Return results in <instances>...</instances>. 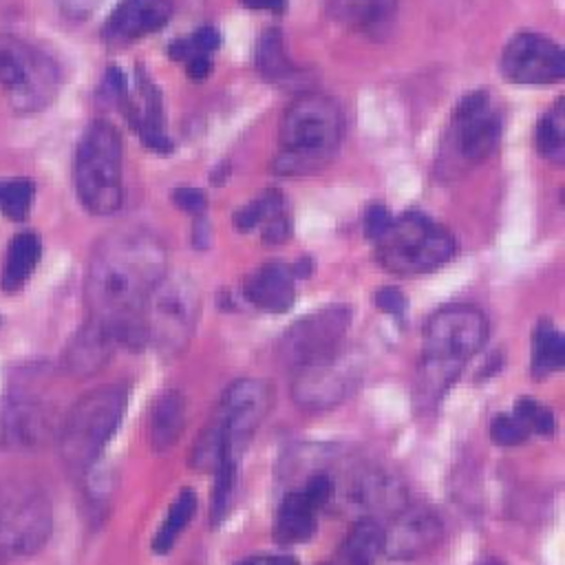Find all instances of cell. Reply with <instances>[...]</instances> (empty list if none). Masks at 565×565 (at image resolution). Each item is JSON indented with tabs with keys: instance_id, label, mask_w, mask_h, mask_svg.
Wrapping results in <instances>:
<instances>
[{
	"instance_id": "cell-23",
	"label": "cell",
	"mask_w": 565,
	"mask_h": 565,
	"mask_svg": "<svg viewBox=\"0 0 565 565\" xmlns=\"http://www.w3.org/2000/svg\"><path fill=\"white\" fill-rule=\"evenodd\" d=\"M115 338L102 329L99 324L90 322L73 342L71 351H68V366L75 373H95L106 360L108 353L115 347Z\"/></svg>"
},
{
	"instance_id": "cell-11",
	"label": "cell",
	"mask_w": 565,
	"mask_h": 565,
	"mask_svg": "<svg viewBox=\"0 0 565 565\" xmlns=\"http://www.w3.org/2000/svg\"><path fill=\"white\" fill-rule=\"evenodd\" d=\"M351 322L344 305H331L294 322L280 338V358L291 371H300L342 353Z\"/></svg>"
},
{
	"instance_id": "cell-24",
	"label": "cell",
	"mask_w": 565,
	"mask_h": 565,
	"mask_svg": "<svg viewBox=\"0 0 565 565\" xmlns=\"http://www.w3.org/2000/svg\"><path fill=\"white\" fill-rule=\"evenodd\" d=\"M183 422H185V406L179 393H166L159 397V402L154 404L152 413H150V441L157 450H166L170 448L181 430H183Z\"/></svg>"
},
{
	"instance_id": "cell-18",
	"label": "cell",
	"mask_w": 565,
	"mask_h": 565,
	"mask_svg": "<svg viewBox=\"0 0 565 565\" xmlns=\"http://www.w3.org/2000/svg\"><path fill=\"white\" fill-rule=\"evenodd\" d=\"M327 7L338 24L369 38L386 35L397 13V0H327Z\"/></svg>"
},
{
	"instance_id": "cell-10",
	"label": "cell",
	"mask_w": 565,
	"mask_h": 565,
	"mask_svg": "<svg viewBox=\"0 0 565 565\" xmlns=\"http://www.w3.org/2000/svg\"><path fill=\"white\" fill-rule=\"evenodd\" d=\"M51 534V505L24 481L0 483V565L38 552Z\"/></svg>"
},
{
	"instance_id": "cell-15",
	"label": "cell",
	"mask_w": 565,
	"mask_h": 565,
	"mask_svg": "<svg viewBox=\"0 0 565 565\" xmlns=\"http://www.w3.org/2000/svg\"><path fill=\"white\" fill-rule=\"evenodd\" d=\"M358 377L360 371L340 353L333 360L294 371L291 397L302 408H333L355 388Z\"/></svg>"
},
{
	"instance_id": "cell-27",
	"label": "cell",
	"mask_w": 565,
	"mask_h": 565,
	"mask_svg": "<svg viewBox=\"0 0 565 565\" xmlns=\"http://www.w3.org/2000/svg\"><path fill=\"white\" fill-rule=\"evenodd\" d=\"M536 148L539 152L554 163L565 159V102L558 99L536 126Z\"/></svg>"
},
{
	"instance_id": "cell-30",
	"label": "cell",
	"mask_w": 565,
	"mask_h": 565,
	"mask_svg": "<svg viewBox=\"0 0 565 565\" xmlns=\"http://www.w3.org/2000/svg\"><path fill=\"white\" fill-rule=\"evenodd\" d=\"M530 428L525 422L512 411V413H499L490 422V437L499 446H516L523 444L530 437Z\"/></svg>"
},
{
	"instance_id": "cell-37",
	"label": "cell",
	"mask_w": 565,
	"mask_h": 565,
	"mask_svg": "<svg viewBox=\"0 0 565 565\" xmlns=\"http://www.w3.org/2000/svg\"><path fill=\"white\" fill-rule=\"evenodd\" d=\"M185 66H188V75L192 79H203L212 71V60H210V55H196V57L188 60Z\"/></svg>"
},
{
	"instance_id": "cell-1",
	"label": "cell",
	"mask_w": 565,
	"mask_h": 565,
	"mask_svg": "<svg viewBox=\"0 0 565 565\" xmlns=\"http://www.w3.org/2000/svg\"><path fill=\"white\" fill-rule=\"evenodd\" d=\"M166 247L146 230H121L93 252L86 271L90 322L106 329L117 344H141V307L166 274Z\"/></svg>"
},
{
	"instance_id": "cell-25",
	"label": "cell",
	"mask_w": 565,
	"mask_h": 565,
	"mask_svg": "<svg viewBox=\"0 0 565 565\" xmlns=\"http://www.w3.org/2000/svg\"><path fill=\"white\" fill-rule=\"evenodd\" d=\"M194 512H196V494L192 490H181L177 494V499L170 503L168 514L152 539V552L154 554L170 552L172 545L177 543V539L181 536V532L192 521Z\"/></svg>"
},
{
	"instance_id": "cell-13",
	"label": "cell",
	"mask_w": 565,
	"mask_h": 565,
	"mask_svg": "<svg viewBox=\"0 0 565 565\" xmlns=\"http://www.w3.org/2000/svg\"><path fill=\"white\" fill-rule=\"evenodd\" d=\"M501 73L512 84H556L565 77V55L563 49L545 35L519 33L501 53Z\"/></svg>"
},
{
	"instance_id": "cell-7",
	"label": "cell",
	"mask_w": 565,
	"mask_h": 565,
	"mask_svg": "<svg viewBox=\"0 0 565 565\" xmlns=\"http://www.w3.org/2000/svg\"><path fill=\"white\" fill-rule=\"evenodd\" d=\"M124 411L126 391L121 386H102L75 402L60 435L62 459L71 470L84 472L93 466L117 430Z\"/></svg>"
},
{
	"instance_id": "cell-14",
	"label": "cell",
	"mask_w": 565,
	"mask_h": 565,
	"mask_svg": "<svg viewBox=\"0 0 565 565\" xmlns=\"http://www.w3.org/2000/svg\"><path fill=\"white\" fill-rule=\"evenodd\" d=\"M444 536L441 516L424 503L399 508L384 530V554L393 561H415L430 554Z\"/></svg>"
},
{
	"instance_id": "cell-6",
	"label": "cell",
	"mask_w": 565,
	"mask_h": 565,
	"mask_svg": "<svg viewBox=\"0 0 565 565\" xmlns=\"http://www.w3.org/2000/svg\"><path fill=\"white\" fill-rule=\"evenodd\" d=\"M201 316V291L185 274L166 271L148 294L139 324L143 340L161 353H181L194 335Z\"/></svg>"
},
{
	"instance_id": "cell-36",
	"label": "cell",
	"mask_w": 565,
	"mask_h": 565,
	"mask_svg": "<svg viewBox=\"0 0 565 565\" xmlns=\"http://www.w3.org/2000/svg\"><path fill=\"white\" fill-rule=\"evenodd\" d=\"M234 565H298V561L289 554H256V556L243 558Z\"/></svg>"
},
{
	"instance_id": "cell-4",
	"label": "cell",
	"mask_w": 565,
	"mask_h": 565,
	"mask_svg": "<svg viewBox=\"0 0 565 565\" xmlns=\"http://www.w3.org/2000/svg\"><path fill=\"white\" fill-rule=\"evenodd\" d=\"M121 137L104 119L88 124L75 152L77 199L90 214H113L124 201Z\"/></svg>"
},
{
	"instance_id": "cell-19",
	"label": "cell",
	"mask_w": 565,
	"mask_h": 565,
	"mask_svg": "<svg viewBox=\"0 0 565 565\" xmlns=\"http://www.w3.org/2000/svg\"><path fill=\"white\" fill-rule=\"evenodd\" d=\"M322 508L300 488L287 492L274 516V541L278 545L305 543L316 530V514Z\"/></svg>"
},
{
	"instance_id": "cell-29",
	"label": "cell",
	"mask_w": 565,
	"mask_h": 565,
	"mask_svg": "<svg viewBox=\"0 0 565 565\" xmlns=\"http://www.w3.org/2000/svg\"><path fill=\"white\" fill-rule=\"evenodd\" d=\"M33 194L35 188L29 179L0 181V212L11 221H24L31 210Z\"/></svg>"
},
{
	"instance_id": "cell-5",
	"label": "cell",
	"mask_w": 565,
	"mask_h": 565,
	"mask_svg": "<svg viewBox=\"0 0 565 565\" xmlns=\"http://www.w3.org/2000/svg\"><path fill=\"white\" fill-rule=\"evenodd\" d=\"M455 252V236L422 212L391 218L388 227L375 238L377 263L397 276L428 274L446 265Z\"/></svg>"
},
{
	"instance_id": "cell-35",
	"label": "cell",
	"mask_w": 565,
	"mask_h": 565,
	"mask_svg": "<svg viewBox=\"0 0 565 565\" xmlns=\"http://www.w3.org/2000/svg\"><path fill=\"white\" fill-rule=\"evenodd\" d=\"M104 0H57L62 13L71 20H84L88 18Z\"/></svg>"
},
{
	"instance_id": "cell-38",
	"label": "cell",
	"mask_w": 565,
	"mask_h": 565,
	"mask_svg": "<svg viewBox=\"0 0 565 565\" xmlns=\"http://www.w3.org/2000/svg\"><path fill=\"white\" fill-rule=\"evenodd\" d=\"M243 7L247 9H258V11H282L287 0H241Z\"/></svg>"
},
{
	"instance_id": "cell-39",
	"label": "cell",
	"mask_w": 565,
	"mask_h": 565,
	"mask_svg": "<svg viewBox=\"0 0 565 565\" xmlns=\"http://www.w3.org/2000/svg\"><path fill=\"white\" fill-rule=\"evenodd\" d=\"M477 565H505V563H501V561H497V558H483V561H479Z\"/></svg>"
},
{
	"instance_id": "cell-34",
	"label": "cell",
	"mask_w": 565,
	"mask_h": 565,
	"mask_svg": "<svg viewBox=\"0 0 565 565\" xmlns=\"http://www.w3.org/2000/svg\"><path fill=\"white\" fill-rule=\"evenodd\" d=\"M391 223V214L384 205H371L364 216V232L371 241H375Z\"/></svg>"
},
{
	"instance_id": "cell-9",
	"label": "cell",
	"mask_w": 565,
	"mask_h": 565,
	"mask_svg": "<svg viewBox=\"0 0 565 565\" xmlns=\"http://www.w3.org/2000/svg\"><path fill=\"white\" fill-rule=\"evenodd\" d=\"M0 88L13 110H42L60 90V66L38 46L0 33Z\"/></svg>"
},
{
	"instance_id": "cell-26",
	"label": "cell",
	"mask_w": 565,
	"mask_h": 565,
	"mask_svg": "<svg viewBox=\"0 0 565 565\" xmlns=\"http://www.w3.org/2000/svg\"><path fill=\"white\" fill-rule=\"evenodd\" d=\"M565 362V342L561 331L552 322H541L534 331V353L532 371L536 377H545L563 369Z\"/></svg>"
},
{
	"instance_id": "cell-8",
	"label": "cell",
	"mask_w": 565,
	"mask_h": 565,
	"mask_svg": "<svg viewBox=\"0 0 565 565\" xmlns=\"http://www.w3.org/2000/svg\"><path fill=\"white\" fill-rule=\"evenodd\" d=\"M501 137V117L486 90H472L455 106L444 137L439 168L446 177H457L488 159Z\"/></svg>"
},
{
	"instance_id": "cell-32",
	"label": "cell",
	"mask_w": 565,
	"mask_h": 565,
	"mask_svg": "<svg viewBox=\"0 0 565 565\" xmlns=\"http://www.w3.org/2000/svg\"><path fill=\"white\" fill-rule=\"evenodd\" d=\"M375 305L384 311V313H391L395 316L397 320L404 316L406 311V298L404 294L397 289V287H382L377 294H375Z\"/></svg>"
},
{
	"instance_id": "cell-20",
	"label": "cell",
	"mask_w": 565,
	"mask_h": 565,
	"mask_svg": "<svg viewBox=\"0 0 565 565\" xmlns=\"http://www.w3.org/2000/svg\"><path fill=\"white\" fill-rule=\"evenodd\" d=\"M353 501L360 503L366 510L373 512H397L404 508L406 501V490L404 486L391 477L388 472L382 470H366L362 472L355 483H353Z\"/></svg>"
},
{
	"instance_id": "cell-2",
	"label": "cell",
	"mask_w": 565,
	"mask_h": 565,
	"mask_svg": "<svg viewBox=\"0 0 565 565\" xmlns=\"http://www.w3.org/2000/svg\"><path fill=\"white\" fill-rule=\"evenodd\" d=\"M486 340L488 318L479 307L452 302L435 311L424 327L415 404L433 408Z\"/></svg>"
},
{
	"instance_id": "cell-3",
	"label": "cell",
	"mask_w": 565,
	"mask_h": 565,
	"mask_svg": "<svg viewBox=\"0 0 565 565\" xmlns=\"http://www.w3.org/2000/svg\"><path fill=\"white\" fill-rule=\"evenodd\" d=\"M344 117L335 99L302 93L282 115L274 170L282 177H307L324 168L338 152Z\"/></svg>"
},
{
	"instance_id": "cell-31",
	"label": "cell",
	"mask_w": 565,
	"mask_h": 565,
	"mask_svg": "<svg viewBox=\"0 0 565 565\" xmlns=\"http://www.w3.org/2000/svg\"><path fill=\"white\" fill-rule=\"evenodd\" d=\"M514 413L525 422V426L530 428V433H541L547 435L554 430V415L547 406L539 404L532 397H523L516 402Z\"/></svg>"
},
{
	"instance_id": "cell-22",
	"label": "cell",
	"mask_w": 565,
	"mask_h": 565,
	"mask_svg": "<svg viewBox=\"0 0 565 565\" xmlns=\"http://www.w3.org/2000/svg\"><path fill=\"white\" fill-rule=\"evenodd\" d=\"M42 258V241L33 232H20L11 238L4 267H2V287L7 291L20 289L29 276L35 271Z\"/></svg>"
},
{
	"instance_id": "cell-21",
	"label": "cell",
	"mask_w": 565,
	"mask_h": 565,
	"mask_svg": "<svg viewBox=\"0 0 565 565\" xmlns=\"http://www.w3.org/2000/svg\"><path fill=\"white\" fill-rule=\"evenodd\" d=\"M384 554V527L373 516H360L347 532L333 565H375Z\"/></svg>"
},
{
	"instance_id": "cell-16",
	"label": "cell",
	"mask_w": 565,
	"mask_h": 565,
	"mask_svg": "<svg viewBox=\"0 0 565 565\" xmlns=\"http://www.w3.org/2000/svg\"><path fill=\"white\" fill-rule=\"evenodd\" d=\"M170 15L172 0H121L108 15L102 35L108 44H128L163 29Z\"/></svg>"
},
{
	"instance_id": "cell-17",
	"label": "cell",
	"mask_w": 565,
	"mask_h": 565,
	"mask_svg": "<svg viewBox=\"0 0 565 565\" xmlns=\"http://www.w3.org/2000/svg\"><path fill=\"white\" fill-rule=\"evenodd\" d=\"M243 291L256 309L285 313L296 300V269L285 263H265L245 278Z\"/></svg>"
},
{
	"instance_id": "cell-28",
	"label": "cell",
	"mask_w": 565,
	"mask_h": 565,
	"mask_svg": "<svg viewBox=\"0 0 565 565\" xmlns=\"http://www.w3.org/2000/svg\"><path fill=\"white\" fill-rule=\"evenodd\" d=\"M256 66L260 75L267 79H282L291 73V62L285 53L280 31L269 29L260 35V42L256 49Z\"/></svg>"
},
{
	"instance_id": "cell-12",
	"label": "cell",
	"mask_w": 565,
	"mask_h": 565,
	"mask_svg": "<svg viewBox=\"0 0 565 565\" xmlns=\"http://www.w3.org/2000/svg\"><path fill=\"white\" fill-rule=\"evenodd\" d=\"M274 404L271 384L258 377H243L227 386L216 413L212 415L223 433V450L243 455L252 435L265 422Z\"/></svg>"
},
{
	"instance_id": "cell-33",
	"label": "cell",
	"mask_w": 565,
	"mask_h": 565,
	"mask_svg": "<svg viewBox=\"0 0 565 565\" xmlns=\"http://www.w3.org/2000/svg\"><path fill=\"white\" fill-rule=\"evenodd\" d=\"M172 201L188 214H201L207 205L205 194L199 188H179L172 192Z\"/></svg>"
}]
</instances>
